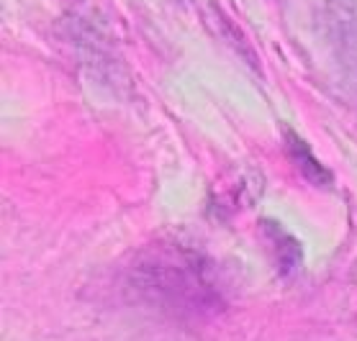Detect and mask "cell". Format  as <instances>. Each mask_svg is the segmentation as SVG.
Returning <instances> with one entry per match:
<instances>
[{"mask_svg": "<svg viewBox=\"0 0 357 341\" xmlns=\"http://www.w3.org/2000/svg\"><path fill=\"white\" fill-rule=\"evenodd\" d=\"M321 26L334 51L347 65H357V0H326Z\"/></svg>", "mask_w": 357, "mask_h": 341, "instance_id": "cell-1", "label": "cell"}]
</instances>
